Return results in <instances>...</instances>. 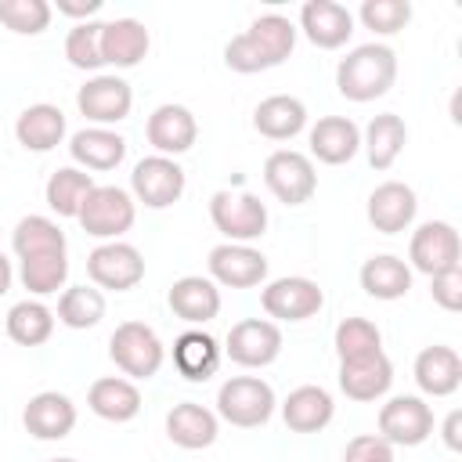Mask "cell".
Instances as JSON below:
<instances>
[{
  "label": "cell",
  "mask_w": 462,
  "mask_h": 462,
  "mask_svg": "<svg viewBox=\"0 0 462 462\" xmlns=\"http://www.w3.org/2000/svg\"><path fill=\"white\" fill-rule=\"evenodd\" d=\"M343 462H393V444H386L379 433H361L346 444Z\"/></svg>",
  "instance_id": "obj_43"
},
{
  "label": "cell",
  "mask_w": 462,
  "mask_h": 462,
  "mask_svg": "<svg viewBox=\"0 0 462 462\" xmlns=\"http://www.w3.org/2000/svg\"><path fill=\"white\" fill-rule=\"evenodd\" d=\"M76 105H79V112H83L87 119H94V123L105 126V123H119V119L130 116L134 90H130V83L119 79V76H94V79H87V83L79 87Z\"/></svg>",
  "instance_id": "obj_14"
},
{
  "label": "cell",
  "mask_w": 462,
  "mask_h": 462,
  "mask_svg": "<svg viewBox=\"0 0 462 462\" xmlns=\"http://www.w3.org/2000/svg\"><path fill=\"white\" fill-rule=\"evenodd\" d=\"M11 278H14V271H11V260L0 253V296L11 289Z\"/></svg>",
  "instance_id": "obj_47"
},
{
  "label": "cell",
  "mask_w": 462,
  "mask_h": 462,
  "mask_svg": "<svg viewBox=\"0 0 462 462\" xmlns=\"http://www.w3.org/2000/svg\"><path fill=\"white\" fill-rule=\"evenodd\" d=\"M0 22L18 36H36L51 25L47 0H0Z\"/></svg>",
  "instance_id": "obj_40"
},
{
  "label": "cell",
  "mask_w": 462,
  "mask_h": 462,
  "mask_svg": "<svg viewBox=\"0 0 462 462\" xmlns=\"http://www.w3.org/2000/svg\"><path fill=\"white\" fill-rule=\"evenodd\" d=\"M296 43V29L289 18L282 14H260L245 32H238L227 47H224V61L235 72H263L282 65L292 54Z\"/></svg>",
  "instance_id": "obj_1"
},
{
  "label": "cell",
  "mask_w": 462,
  "mask_h": 462,
  "mask_svg": "<svg viewBox=\"0 0 462 462\" xmlns=\"http://www.w3.org/2000/svg\"><path fill=\"white\" fill-rule=\"evenodd\" d=\"M105 318V296L90 285H72L58 300V321L69 328H94Z\"/></svg>",
  "instance_id": "obj_37"
},
{
  "label": "cell",
  "mask_w": 462,
  "mask_h": 462,
  "mask_svg": "<svg viewBox=\"0 0 462 462\" xmlns=\"http://www.w3.org/2000/svg\"><path fill=\"white\" fill-rule=\"evenodd\" d=\"M54 332V314L51 307L36 303V300H22L7 310V336L18 343V346H40L47 343Z\"/></svg>",
  "instance_id": "obj_35"
},
{
  "label": "cell",
  "mask_w": 462,
  "mask_h": 462,
  "mask_svg": "<svg viewBox=\"0 0 462 462\" xmlns=\"http://www.w3.org/2000/svg\"><path fill=\"white\" fill-rule=\"evenodd\" d=\"M87 274L101 289L126 292L144 278V260L130 242H105L87 256Z\"/></svg>",
  "instance_id": "obj_11"
},
{
  "label": "cell",
  "mask_w": 462,
  "mask_h": 462,
  "mask_svg": "<svg viewBox=\"0 0 462 462\" xmlns=\"http://www.w3.org/2000/svg\"><path fill=\"white\" fill-rule=\"evenodd\" d=\"M227 357L242 368H263L282 354V332L274 321L263 318H245L238 325H231L227 332Z\"/></svg>",
  "instance_id": "obj_12"
},
{
  "label": "cell",
  "mask_w": 462,
  "mask_h": 462,
  "mask_svg": "<svg viewBox=\"0 0 462 462\" xmlns=\"http://www.w3.org/2000/svg\"><path fill=\"white\" fill-rule=\"evenodd\" d=\"M361 289L375 300H401L411 289V271H408L404 260H397L390 253L372 256L361 267Z\"/></svg>",
  "instance_id": "obj_32"
},
{
  "label": "cell",
  "mask_w": 462,
  "mask_h": 462,
  "mask_svg": "<svg viewBox=\"0 0 462 462\" xmlns=\"http://www.w3.org/2000/svg\"><path fill=\"white\" fill-rule=\"evenodd\" d=\"M433 433V411L422 397H393L379 408V437L386 444L415 448Z\"/></svg>",
  "instance_id": "obj_10"
},
{
  "label": "cell",
  "mask_w": 462,
  "mask_h": 462,
  "mask_svg": "<svg viewBox=\"0 0 462 462\" xmlns=\"http://www.w3.org/2000/svg\"><path fill=\"white\" fill-rule=\"evenodd\" d=\"M134 199L123 191V188H112V184H94V191L83 199L79 206V224L87 235L94 238H119L123 231L134 227Z\"/></svg>",
  "instance_id": "obj_5"
},
{
  "label": "cell",
  "mask_w": 462,
  "mask_h": 462,
  "mask_svg": "<svg viewBox=\"0 0 462 462\" xmlns=\"http://www.w3.org/2000/svg\"><path fill=\"white\" fill-rule=\"evenodd\" d=\"M433 282V300L444 307V310H458L462 307V271L455 267V271H444V274H433L430 278Z\"/></svg>",
  "instance_id": "obj_44"
},
{
  "label": "cell",
  "mask_w": 462,
  "mask_h": 462,
  "mask_svg": "<svg viewBox=\"0 0 462 462\" xmlns=\"http://www.w3.org/2000/svg\"><path fill=\"white\" fill-rule=\"evenodd\" d=\"M108 357L116 361L119 372L134 375V379H152L159 368H162V339L155 336L152 325L144 321H123L112 339H108Z\"/></svg>",
  "instance_id": "obj_3"
},
{
  "label": "cell",
  "mask_w": 462,
  "mask_h": 462,
  "mask_svg": "<svg viewBox=\"0 0 462 462\" xmlns=\"http://www.w3.org/2000/svg\"><path fill=\"white\" fill-rule=\"evenodd\" d=\"M94 191V180L90 173L76 170V166H61L51 173L47 180V206L58 213V217H79V206L83 199Z\"/></svg>",
  "instance_id": "obj_36"
},
{
  "label": "cell",
  "mask_w": 462,
  "mask_h": 462,
  "mask_svg": "<svg viewBox=\"0 0 462 462\" xmlns=\"http://www.w3.org/2000/svg\"><path fill=\"white\" fill-rule=\"evenodd\" d=\"M379 343H383V336H379V328L368 318H346L336 328V354H339V361L372 357V354L383 350Z\"/></svg>",
  "instance_id": "obj_39"
},
{
  "label": "cell",
  "mask_w": 462,
  "mask_h": 462,
  "mask_svg": "<svg viewBox=\"0 0 462 462\" xmlns=\"http://www.w3.org/2000/svg\"><path fill=\"white\" fill-rule=\"evenodd\" d=\"M170 310L188 325H206L220 314V289L199 274L177 278L170 285Z\"/></svg>",
  "instance_id": "obj_22"
},
{
  "label": "cell",
  "mask_w": 462,
  "mask_h": 462,
  "mask_svg": "<svg viewBox=\"0 0 462 462\" xmlns=\"http://www.w3.org/2000/svg\"><path fill=\"white\" fill-rule=\"evenodd\" d=\"M87 404L97 419L105 422H130L137 411H141V393L130 379H119V375H105L90 386L87 393Z\"/></svg>",
  "instance_id": "obj_28"
},
{
  "label": "cell",
  "mask_w": 462,
  "mask_h": 462,
  "mask_svg": "<svg viewBox=\"0 0 462 462\" xmlns=\"http://www.w3.org/2000/svg\"><path fill=\"white\" fill-rule=\"evenodd\" d=\"M173 365L188 383H206L220 365V346L209 332L191 328L173 339Z\"/></svg>",
  "instance_id": "obj_26"
},
{
  "label": "cell",
  "mask_w": 462,
  "mask_h": 462,
  "mask_svg": "<svg viewBox=\"0 0 462 462\" xmlns=\"http://www.w3.org/2000/svg\"><path fill=\"white\" fill-rule=\"evenodd\" d=\"M415 191L401 180H386L368 195V224L379 235H397L415 220Z\"/></svg>",
  "instance_id": "obj_19"
},
{
  "label": "cell",
  "mask_w": 462,
  "mask_h": 462,
  "mask_svg": "<svg viewBox=\"0 0 462 462\" xmlns=\"http://www.w3.org/2000/svg\"><path fill=\"white\" fill-rule=\"evenodd\" d=\"M408 260L415 271L422 274H444V271H455L458 260H462V242H458V231L448 224V220H426L415 235H411V245H408Z\"/></svg>",
  "instance_id": "obj_8"
},
{
  "label": "cell",
  "mask_w": 462,
  "mask_h": 462,
  "mask_svg": "<svg viewBox=\"0 0 462 462\" xmlns=\"http://www.w3.org/2000/svg\"><path fill=\"white\" fill-rule=\"evenodd\" d=\"M101 11V0H83V4H72V0H58V14H69V18H90Z\"/></svg>",
  "instance_id": "obj_45"
},
{
  "label": "cell",
  "mask_w": 462,
  "mask_h": 462,
  "mask_svg": "<svg viewBox=\"0 0 462 462\" xmlns=\"http://www.w3.org/2000/svg\"><path fill=\"white\" fill-rule=\"evenodd\" d=\"M22 285L36 296H47V292H58L69 278V260L65 253H47V256H29L22 260V271H18Z\"/></svg>",
  "instance_id": "obj_38"
},
{
  "label": "cell",
  "mask_w": 462,
  "mask_h": 462,
  "mask_svg": "<svg viewBox=\"0 0 462 462\" xmlns=\"http://www.w3.org/2000/svg\"><path fill=\"white\" fill-rule=\"evenodd\" d=\"M390 383H393V365L383 350L372 357L339 361V390L350 401H375L390 390Z\"/></svg>",
  "instance_id": "obj_20"
},
{
  "label": "cell",
  "mask_w": 462,
  "mask_h": 462,
  "mask_svg": "<svg viewBox=\"0 0 462 462\" xmlns=\"http://www.w3.org/2000/svg\"><path fill=\"white\" fill-rule=\"evenodd\" d=\"M209 217L227 242H249L267 231V206L249 191H217L209 199Z\"/></svg>",
  "instance_id": "obj_6"
},
{
  "label": "cell",
  "mask_w": 462,
  "mask_h": 462,
  "mask_svg": "<svg viewBox=\"0 0 462 462\" xmlns=\"http://www.w3.org/2000/svg\"><path fill=\"white\" fill-rule=\"evenodd\" d=\"M217 411H220V419H227L231 426H242V430L263 426L274 411V390L256 375H235L220 386Z\"/></svg>",
  "instance_id": "obj_4"
},
{
  "label": "cell",
  "mask_w": 462,
  "mask_h": 462,
  "mask_svg": "<svg viewBox=\"0 0 462 462\" xmlns=\"http://www.w3.org/2000/svg\"><path fill=\"white\" fill-rule=\"evenodd\" d=\"M411 18V4L408 0H365L361 4V22L365 29L379 32V36H390V32H401Z\"/></svg>",
  "instance_id": "obj_42"
},
{
  "label": "cell",
  "mask_w": 462,
  "mask_h": 462,
  "mask_svg": "<svg viewBox=\"0 0 462 462\" xmlns=\"http://www.w3.org/2000/svg\"><path fill=\"white\" fill-rule=\"evenodd\" d=\"M357 148H361V130L346 116H325L310 126V155L328 166L350 162Z\"/></svg>",
  "instance_id": "obj_21"
},
{
  "label": "cell",
  "mask_w": 462,
  "mask_h": 462,
  "mask_svg": "<svg viewBox=\"0 0 462 462\" xmlns=\"http://www.w3.org/2000/svg\"><path fill=\"white\" fill-rule=\"evenodd\" d=\"M166 437L177 448H188V451L209 448L217 440V415L209 408L195 404V401H180L166 415Z\"/></svg>",
  "instance_id": "obj_24"
},
{
  "label": "cell",
  "mask_w": 462,
  "mask_h": 462,
  "mask_svg": "<svg viewBox=\"0 0 462 462\" xmlns=\"http://www.w3.org/2000/svg\"><path fill=\"white\" fill-rule=\"evenodd\" d=\"M404 144H408V126H404V119L393 116V112L375 116V119L368 123V130H365L368 162H372L375 170H390Z\"/></svg>",
  "instance_id": "obj_33"
},
{
  "label": "cell",
  "mask_w": 462,
  "mask_h": 462,
  "mask_svg": "<svg viewBox=\"0 0 462 462\" xmlns=\"http://www.w3.org/2000/svg\"><path fill=\"white\" fill-rule=\"evenodd\" d=\"M22 422L36 440H61L76 426V404L58 390H43L25 404Z\"/></svg>",
  "instance_id": "obj_18"
},
{
  "label": "cell",
  "mask_w": 462,
  "mask_h": 462,
  "mask_svg": "<svg viewBox=\"0 0 462 462\" xmlns=\"http://www.w3.org/2000/svg\"><path fill=\"white\" fill-rule=\"evenodd\" d=\"M444 444H448L451 451L462 448V411H451V415L444 419Z\"/></svg>",
  "instance_id": "obj_46"
},
{
  "label": "cell",
  "mask_w": 462,
  "mask_h": 462,
  "mask_svg": "<svg viewBox=\"0 0 462 462\" xmlns=\"http://www.w3.org/2000/svg\"><path fill=\"white\" fill-rule=\"evenodd\" d=\"M332 411H336V404H332L328 390H321V386H296L282 404V419L292 433L325 430L332 422Z\"/></svg>",
  "instance_id": "obj_25"
},
{
  "label": "cell",
  "mask_w": 462,
  "mask_h": 462,
  "mask_svg": "<svg viewBox=\"0 0 462 462\" xmlns=\"http://www.w3.org/2000/svg\"><path fill=\"white\" fill-rule=\"evenodd\" d=\"M209 274L220 285L231 289H253L267 278V256L256 253L253 245L242 242H224L217 249H209Z\"/></svg>",
  "instance_id": "obj_15"
},
{
  "label": "cell",
  "mask_w": 462,
  "mask_h": 462,
  "mask_svg": "<svg viewBox=\"0 0 462 462\" xmlns=\"http://www.w3.org/2000/svg\"><path fill=\"white\" fill-rule=\"evenodd\" d=\"M393 79H397V54L386 43H361L336 69V87L350 101H375L393 87Z\"/></svg>",
  "instance_id": "obj_2"
},
{
  "label": "cell",
  "mask_w": 462,
  "mask_h": 462,
  "mask_svg": "<svg viewBox=\"0 0 462 462\" xmlns=\"http://www.w3.org/2000/svg\"><path fill=\"white\" fill-rule=\"evenodd\" d=\"M415 383L430 397H448L462 383V361L451 346H426L415 357Z\"/></svg>",
  "instance_id": "obj_27"
},
{
  "label": "cell",
  "mask_w": 462,
  "mask_h": 462,
  "mask_svg": "<svg viewBox=\"0 0 462 462\" xmlns=\"http://www.w3.org/2000/svg\"><path fill=\"white\" fill-rule=\"evenodd\" d=\"M11 245H14L18 260L47 256V253H65V231L51 217H22L18 227L11 231Z\"/></svg>",
  "instance_id": "obj_34"
},
{
  "label": "cell",
  "mask_w": 462,
  "mask_h": 462,
  "mask_svg": "<svg viewBox=\"0 0 462 462\" xmlns=\"http://www.w3.org/2000/svg\"><path fill=\"white\" fill-rule=\"evenodd\" d=\"M69 152L87 170H116L123 162V155H126V141L119 134L105 130V126H87V130L72 134Z\"/></svg>",
  "instance_id": "obj_31"
},
{
  "label": "cell",
  "mask_w": 462,
  "mask_h": 462,
  "mask_svg": "<svg viewBox=\"0 0 462 462\" xmlns=\"http://www.w3.org/2000/svg\"><path fill=\"white\" fill-rule=\"evenodd\" d=\"M253 126L271 137V141H289L296 137L303 126H307V108L300 97H289V94H274V97H263L253 112Z\"/></svg>",
  "instance_id": "obj_29"
},
{
  "label": "cell",
  "mask_w": 462,
  "mask_h": 462,
  "mask_svg": "<svg viewBox=\"0 0 462 462\" xmlns=\"http://www.w3.org/2000/svg\"><path fill=\"white\" fill-rule=\"evenodd\" d=\"M14 137L22 148L29 152H51L61 144L65 137V116L58 105H29L18 123H14Z\"/></svg>",
  "instance_id": "obj_30"
},
{
  "label": "cell",
  "mask_w": 462,
  "mask_h": 462,
  "mask_svg": "<svg viewBox=\"0 0 462 462\" xmlns=\"http://www.w3.org/2000/svg\"><path fill=\"white\" fill-rule=\"evenodd\" d=\"M148 54V29L137 18L101 22V61L116 69H134Z\"/></svg>",
  "instance_id": "obj_23"
},
{
  "label": "cell",
  "mask_w": 462,
  "mask_h": 462,
  "mask_svg": "<svg viewBox=\"0 0 462 462\" xmlns=\"http://www.w3.org/2000/svg\"><path fill=\"white\" fill-rule=\"evenodd\" d=\"M300 29L307 32V40L321 51H336L350 40L354 32V14L336 4V0H307L300 11Z\"/></svg>",
  "instance_id": "obj_16"
},
{
  "label": "cell",
  "mask_w": 462,
  "mask_h": 462,
  "mask_svg": "<svg viewBox=\"0 0 462 462\" xmlns=\"http://www.w3.org/2000/svg\"><path fill=\"white\" fill-rule=\"evenodd\" d=\"M130 188L148 209H166L184 195V170L166 155H148L134 166Z\"/></svg>",
  "instance_id": "obj_9"
},
{
  "label": "cell",
  "mask_w": 462,
  "mask_h": 462,
  "mask_svg": "<svg viewBox=\"0 0 462 462\" xmlns=\"http://www.w3.org/2000/svg\"><path fill=\"white\" fill-rule=\"evenodd\" d=\"M263 184L271 188V195L278 202L303 206V202H310V195L318 188V173H314V162L303 152L282 148V152H271L267 155V162H263Z\"/></svg>",
  "instance_id": "obj_7"
},
{
  "label": "cell",
  "mask_w": 462,
  "mask_h": 462,
  "mask_svg": "<svg viewBox=\"0 0 462 462\" xmlns=\"http://www.w3.org/2000/svg\"><path fill=\"white\" fill-rule=\"evenodd\" d=\"M65 58L76 69H97L101 61V22H79L65 36Z\"/></svg>",
  "instance_id": "obj_41"
},
{
  "label": "cell",
  "mask_w": 462,
  "mask_h": 462,
  "mask_svg": "<svg viewBox=\"0 0 462 462\" xmlns=\"http://www.w3.org/2000/svg\"><path fill=\"white\" fill-rule=\"evenodd\" d=\"M260 303L278 321H307L321 310L325 296L310 278H278L260 292Z\"/></svg>",
  "instance_id": "obj_13"
},
{
  "label": "cell",
  "mask_w": 462,
  "mask_h": 462,
  "mask_svg": "<svg viewBox=\"0 0 462 462\" xmlns=\"http://www.w3.org/2000/svg\"><path fill=\"white\" fill-rule=\"evenodd\" d=\"M51 462H76V458H51Z\"/></svg>",
  "instance_id": "obj_48"
},
{
  "label": "cell",
  "mask_w": 462,
  "mask_h": 462,
  "mask_svg": "<svg viewBox=\"0 0 462 462\" xmlns=\"http://www.w3.org/2000/svg\"><path fill=\"white\" fill-rule=\"evenodd\" d=\"M144 134H148V144H152L159 155L170 159V155H180V152H188V148L195 144L199 123H195V116H191L184 105H159V108L148 116Z\"/></svg>",
  "instance_id": "obj_17"
}]
</instances>
